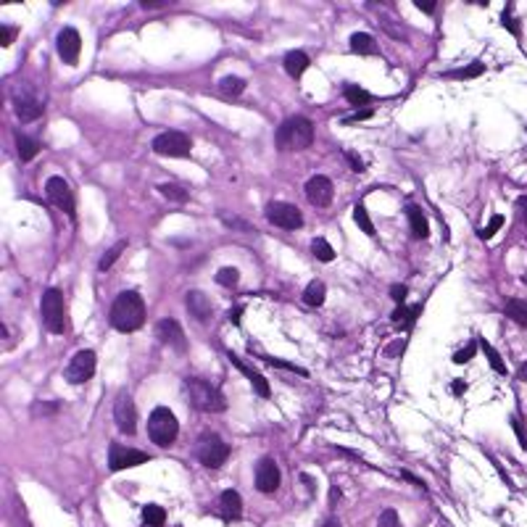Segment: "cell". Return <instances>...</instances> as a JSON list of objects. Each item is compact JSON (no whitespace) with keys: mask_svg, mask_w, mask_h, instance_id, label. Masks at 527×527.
Wrapping results in <instances>:
<instances>
[{"mask_svg":"<svg viewBox=\"0 0 527 527\" xmlns=\"http://www.w3.org/2000/svg\"><path fill=\"white\" fill-rule=\"evenodd\" d=\"M145 324V301L137 290H124L111 306V327L119 332H135Z\"/></svg>","mask_w":527,"mask_h":527,"instance_id":"1","label":"cell"},{"mask_svg":"<svg viewBox=\"0 0 527 527\" xmlns=\"http://www.w3.org/2000/svg\"><path fill=\"white\" fill-rule=\"evenodd\" d=\"M280 151H306L314 143V124L306 116H290L275 135Z\"/></svg>","mask_w":527,"mask_h":527,"instance_id":"2","label":"cell"},{"mask_svg":"<svg viewBox=\"0 0 527 527\" xmlns=\"http://www.w3.org/2000/svg\"><path fill=\"white\" fill-rule=\"evenodd\" d=\"M185 390L190 395V404L198 409V411H206V414H217V411H224L227 409V401L217 385L206 383L200 377H187L185 380Z\"/></svg>","mask_w":527,"mask_h":527,"instance_id":"3","label":"cell"},{"mask_svg":"<svg viewBox=\"0 0 527 527\" xmlns=\"http://www.w3.org/2000/svg\"><path fill=\"white\" fill-rule=\"evenodd\" d=\"M179 435V422H177L174 411L166 406H156L148 417V438L153 440L156 446L169 449Z\"/></svg>","mask_w":527,"mask_h":527,"instance_id":"4","label":"cell"},{"mask_svg":"<svg viewBox=\"0 0 527 527\" xmlns=\"http://www.w3.org/2000/svg\"><path fill=\"white\" fill-rule=\"evenodd\" d=\"M40 317H43V324L48 332L53 335H64L69 322H66V301L61 290H45L43 298H40Z\"/></svg>","mask_w":527,"mask_h":527,"instance_id":"5","label":"cell"},{"mask_svg":"<svg viewBox=\"0 0 527 527\" xmlns=\"http://www.w3.org/2000/svg\"><path fill=\"white\" fill-rule=\"evenodd\" d=\"M198 461L209 470H219L224 461L230 459V446L217 435V432H206L198 440Z\"/></svg>","mask_w":527,"mask_h":527,"instance_id":"6","label":"cell"},{"mask_svg":"<svg viewBox=\"0 0 527 527\" xmlns=\"http://www.w3.org/2000/svg\"><path fill=\"white\" fill-rule=\"evenodd\" d=\"M153 153L158 156H169V158H187L193 153V140L187 137L185 132H161L153 137Z\"/></svg>","mask_w":527,"mask_h":527,"instance_id":"7","label":"cell"},{"mask_svg":"<svg viewBox=\"0 0 527 527\" xmlns=\"http://www.w3.org/2000/svg\"><path fill=\"white\" fill-rule=\"evenodd\" d=\"M95 367H98L95 351H90V348L77 351V353H74V359L69 362V367H66V372H64L66 383H69V385H85L88 380H93Z\"/></svg>","mask_w":527,"mask_h":527,"instance_id":"8","label":"cell"},{"mask_svg":"<svg viewBox=\"0 0 527 527\" xmlns=\"http://www.w3.org/2000/svg\"><path fill=\"white\" fill-rule=\"evenodd\" d=\"M266 219L272 221L280 230H301L303 227V214L298 211V206L285 203V200H275L266 206Z\"/></svg>","mask_w":527,"mask_h":527,"instance_id":"9","label":"cell"},{"mask_svg":"<svg viewBox=\"0 0 527 527\" xmlns=\"http://www.w3.org/2000/svg\"><path fill=\"white\" fill-rule=\"evenodd\" d=\"M151 461V453L137 449H124L121 443H111L109 449V467L111 472H121V470H130V467H140V464H148Z\"/></svg>","mask_w":527,"mask_h":527,"instance_id":"10","label":"cell"},{"mask_svg":"<svg viewBox=\"0 0 527 527\" xmlns=\"http://www.w3.org/2000/svg\"><path fill=\"white\" fill-rule=\"evenodd\" d=\"M45 196H48V200L53 203L55 209H61L74 219V193H71V187H69L64 177H50L45 182Z\"/></svg>","mask_w":527,"mask_h":527,"instance_id":"11","label":"cell"},{"mask_svg":"<svg viewBox=\"0 0 527 527\" xmlns=\"http://www.w3.org/2000/svg\"><path fill=\"white\" fill-rule=\"evenodd\" d=\"M114 422H116V427H119L124 435H135V430H137V409H135V401L130 398V393H124V390L116 395Z\"/></svg>","mask_w":527,"mask_h":527,"instance_id":"12","label":"cell"},{"mask_svg":"<svg viewBox=\"0 0 527 527\" xmlns=\"http://www.w3.org/2000/svg\"><path fill=\"white\" fill-rule=\"evenodd\" d=\"M55 48H58V55H61L64 64L77 66L79 53H82V37L74 27H64L55 37Z\"/></svg>","mask_w":527,"mask_h":527,"instance_id":"13","label":"cell"},{"mask_svg":"<svg viewBox=\"0 0 527 527\" xmlns=\"http://www.w3.org/2000/svg\"><path fill=\"white\" fill-rule=\"evenodd\" d=\"M332 196H335V187H332V179L324 174H314L306 182V198L311 206L317 209H327L332 203Z\"/></svg>","mask_w":527,"mask_h":527,"instance_id":"14","label":"cell"},{"mask_svg":"<svg viewBox=\"0 0 527 527\" xmlns=\"http://www.w3.org/2000/svg\"><path fill=\"white\" fill-rule=\"evenodd\" d=\"M280 467H277V461L272 459V456H264L259 464H256V488L261 491V493H275L277 488H280Z\"/></svg>","mask_w":527,"mask_h":527,"instance_id":"15","label":"cell"},{"mask_svg":"<svg viewBox=\"0 0 527 527\" xmlns=\"http://www.w3.org/2000/svg\"><path fill=\"white\" fill-rule=\"evenodd\" d=\"M156 338L164 343V345H169V348H177V351H185L187 348L185 332L179 327V322L172 317L161 319V322L156 324Z\"/></svg>","mask_w":527,"mask_h":527,"instance_id":"16","label":"cell"},{"mask_svg":"<svg viewBox=\"0 0 527 527\" xmlns=\"http://www.w3.org/2000/svg\"><path fill=\"white\" fill-rule=\"evenodd\" d=\"M227 359H230L232 367H238V369H240V372L248 377V383H251V388L256 390V393L261 395V398H269V393H272V390H269V383H266V377H264L261 372H256L253 367H248V364L242 362L240 356H235L232 351L227 353Z\"/></svg>","mask_w":527,"mask_h":527,"instance_id":"17","label":"cell"},{"mask_svg":"<svg viewBox=\"0 0 527 527\" xmlns=\"http://www.w3.org/2000/svg\"><path fill=\"white\" fill-rule=\"evenodd\" d=\"M185 306H187V311H190V317H196L198 322H209V319L214 317V303H211L209 296L200 293V290H190V293H187Z\"/></svg>","mask_w":527,"mask_h":527,"instance_id":"18","label":"cell"},{"mask_svg":"<svg viewBox=\"0 0 527 527\" xmlns=\"http://www.w3.org/2000/svg\"><path fill=\"white\" fill-rule=\"evenodd\" d=\"M45 106L40 103V100L34 98V95H22V98H16V116H19V121H34L43 116Z\"/></svg>","mask_w":527,"mask_h":527,"instance_id":"19","label":"cell"},{"mask_svg":"<svg viewBox=\"0 0 527 527\" xmlns=\"http://www.w3.org/2000/svg\"><path fill=\"white\" fill-rule=\"evenodd\" d=\"M219 506H221V516L224 522H232V519H240L242 516V498L238 491H224L219 495Z\"/></svg>","mask_w":527,"mask_h":527,"instance_id":"20","label":"cell"},{"mask_svg":"<svg viewBox=\"0 0 527 527\" xmlns=\"http://www.w3.org/2000/svg\"><path fill=\"white\" fill-rule=\"evenodd\" d=\"M406 217H409L411 235H414L417 240H425V238L430 235V221H427V217H425V211L419 209V206H409Z\"/></svg>","mask_w":527,"mask_h":527,"instance_id":"21","label":"cell"},{"mask_svg":"<svg viewBox=\"0 0 527 527\" xmlns=\"http://www.w3.org/2000/svg\"><path fill=\"white\" fill-rule=\"evenodd\" d=\"M285 71L290 74L293 79H298V77H303V71H306L308 66H311V58H308L303 50H290V53L285 55Z\"/></svg>","mask_w":527,"mask_h":527,"instance_id":"22","label":"cell"},{"mask_svg":"<svg viewBox=\"0 0 527 527\" xmlns=\"http://www.w3.org/2000/svg\"><path fill=\"white\" fill-rule=\"evenodd\" d=\"M422 314V303H417V306H398L393 311V324L395 327H401V329H411L414 327V322H417V317Z\"/></svg>","mask_w":527,"mask_h":527,"instance_id":"23","label":"cell"},{"mask_svg":"<svg viewBox=\"0 0 527 527\" xmlns=\"http://www.w3.org/2000/svg\"><path fill=\"white\" fill-rule=\"evenodd\" d=\"M351 50L359 55H377L380 53V48H377V43H374V37L367 32L351 34Z\"/></svg>","mask_w":527,"mask_h":527,"instance_id":"24","label":"cell"},{"mask_svg":"<svg viewBox=\"0 0 527 527\" xmlns=\"http://www.w3.org/2000/svg\"><path fill=\"white\" fill-rule=\"evenodd\" d=\"M324 296H327L324 282H322V280H311V282L306 285V290H303V303H306V306L319 308L322 303H324Z\"/></svg>","mask_w":527,"mask_h":527,"instance_id":"25","label":"cell"},{"mask_svg":"<svg viewBox=\"0 0 527 527\" xmlns=\"http://www.w3.org/2000/svg\"><path fill=\"white\" fill-rule=\"evenodd\" d=\"M16 153H19L22 161H32L34 156L40 153V143L27 137V135H16Z\"/></svg>","mask_w":527,"mask_h":527,"instance_id":"26","label":"cell"},{"mask_svg":"<svg viewBox=\"0 0 527 527\" xmlns=\"http://www.w3.org/2000/svg\"><path fill=\"white\" fill-rule=\"evenodd\" d=\"M506 317L512 319V322H516V324L527 327V301H519V298L506 301Z\"/></svg>","mask_w":527,"mask_h":527,"instance_id":"27","label":"cell"},{"mask_svg":"<svg viewBox=\"0 0 527 527\" xmlns=\"http://www.w3.org/2000/svg\"><path fill=\"white\" fill-rule=\"evenodd\" d=\"M143 519H145V525H148V527H161V525L166 522L164 506H158V504H145V506H143Z\"/></svg>","mask_w":527,"mask_h":527,"instance_id":"28","label":"cell"},{"mask_svg":"<svg viewBox=\"0 0 527 527\" xmlns=\"http://www.w3.org/2000/svg\"><path fill=\"white\" fill-rule=\"evenodd\" d=\"M343 95H345V100H348L351 106H356V109H359V106H367V103L372 100V95H369L367 90L359 88V85H345V88H343Z\"/></svg>","mask_w":527,"mask_h":527,"instance_id":"29","label":"cell"},{"mask_svg":"<svg viewBox=\"0 0 527 527\" xmlns=\"http://www.w3.org/2000/svg\"><path fill=\"white\" fill-rule=\"evenodd\" d=\"M483 71H485V64L474 61V64L464 66V69H456V71H446L443 77H446V79H474V77H480Z\"/></svg>","mask_w":527,"mask_h":527,"instance_id":"30","label":"cell"},{"mask_svg":"<svg viewBox=\"0 0 527 527\" xmlns=\"http://www.w3.org/2000/svg\"><path fill=\"white\" fill-rule=\"evenodd\" d=\"M158 193H161L166 200H174V203H185L187 198H190L185 187L174 185V182H164V185H158Z\"/></svg>","mask_w":527,"mask_h":527,"instance_id":"31","label":"cell"},{"mask_svg":"<svg viewBox=\"0 0 527 527\" xmlns=\"http://www.w3.org/2000/svg\"><path fill=\"white\" fill-rule=\"evenodd\" d=\"M311 253L317 256L319 261H324V264H329L332 259H335V251H332V245H329L324 238H314V240H311Z\"/></svg>","mask_w":527,"mask_h":527,"instance_id":"32","label":"cell"},{"mask_svg":"<svg viewBox=\"0 0 527 527\" xmlns=\"http://www.w3.org/2000/svg\"><path fill=\"white\" fill-rule=\"evenodd\" d=\"M124 251H127V240H119L116 245H114V248H109V251H106V256H103V259H100V264H98L100 272H109V269L114 266V264H116V259H119Z\"/></svg>","mask_w":527,"mask_h":527,"instance_id":"33","label":"cell"},{"mask_svg":"<svg viewBox=\"0 0 527 527\" xmlns=\"http://www.w3.org/2000/svg\"><path fill=\"white\" fill-rule=\"evenodd\" d=\"M480 348L485 351V356H488V362H491V367H493V372H498V374H506V364L501 362V356H498V351H495L493 345L491 343L485 341V338H480Z\"/></svg>","mask_w":527,"mask_h":527,"instance_id":"34","label":"cell"},{"mask_svg":"<svg viewBox=\"0 0 527 527\" xmlns=\"http://www.w3.org/2000/svg\"><path fill=\"white\" fill-rule=\"evenodd\" d=\"M353 221L362 227L364 235H369V238L374 235V224H372V219H369V214H367V209H364L362 203H359V206H353Z\"/></svg>","mask_w":527,"mask_h":527,"instance_id":"35","label":"cell"},{"mask_svg":"<svg viewBox=\"0 0 527 527\" xmlns=\"http://www.w3.org/2000/svg\"><path fill=\"white\" fill-rule=\"evenodd\" d=\"M217 282H219L221 287H235L240 282V272H238L235 266H224V269L217 272Z\"/></svg>","mask_w":527,"mask_h":527,"instance_id":"36","label":"cell"},{"mask_svg":"<svg viewBox=\"0 0 527 527\" xmlns=\"http://www.w3.org/2000/svg\"><path fill=\"white\" fill-rule=\"evenodd\" d=\"M219 90L224 93V95H240L242 90H245V79L242 77H224L219 82Z\"/></svg>","mask_w":527,"mask_h":527,"instance_id":"37","label":"cell"},{"mask_svg":"<svg viewBox=\"0 0 527 527\" xmlns=\"http://www.w3.org/2000/svg\"><path fill=\"white\" fill-rule=\"evenodd\" d=\"M501 227H504V217H501V214H493V217H491V221H488V224H485V227L477 232V235H480L483 240H491V238H493V235L501 230Z\"/></svg>","mask_w":527,"mask_h":527,"instance_id":"38","label":"cell"},{"mask_svg":"<svg viewBox=\"0 0 527 527\" xmlns=\"http://www.w3.org/2000/svg\"><path fill=\"white\" fill-rule=\"evenodd\" d=\"M264 362L269 364V367H277V369H287V372H296L301 374V377H306V369H301V367H296V364H290V362H282V359H275V356H261Z\"/></svg>","mask_w":527,"mask_h":527,"instance_id":"39","label":"cell"},{"mask_svg":"<svg viewBox=\"0 0 527 527\" xmlns=\"http://www.w3.org/2000/svg\"><path fill=\"white\" fill-rule=\"evenodd\" d=\"M377 527H404V525H401V516H398L395 509H385L383 514H380V519H377Z\"/></svg>","mask_w":527,"mask_h":527,"instance_id":"40","label":"cell"},{"mask_svg":"<svg viewBox=\"0 0 527 527\" xmlns=\"http://www.w3.org/2000/svg\"><path fill=\"white\" fill-rule=\"evenodd\" d=\"M512 8H514V6H506L504 16H501V24H504L506 29L514 34V37H519V34H522V29H519V22H516L514 16H512Z\"/></svg>","mask_w":527,"mask_h":527,"instance_id":"41","label":"cell"},{"mask_svg":"<svg viewBox=\"0 0 527 527\" xmlns=\"http://www.w3.org/2000/svg\"><path fill=\"white\" fill-rule=\"evenodd\" d=\"M477 345L480 343L477 341H470V345L467 348H461L456 356H453V364H467V362H472V356H474V351H477Z\"/></svg>","mask_w":527,"mask_h":527,"instance_id":"42","label":"cell"},{"mask_svg":"<svg viewBox=\"0 0 527 527\" xmlns=\"http://www.w3.org/2000/svg\"><path fill=\"white\" fill-rule=\"evenodd\" d=\"M55 411H58V404H50V401H37V404L32 406L34 417H40V414H43V417H50V414H55Z\"/></svg>","mask_w":527,"mask_h":527,"instance_id":"43","label":"cell"},{"mask_svg":"<svg viewBox=\"0 0 527 527\" xmlns=\"http://www.w3.org/2000/svg\"><path fill=\"white\" fill-rule=\"evenodd\" d=\"M221 221L227 224V227H232V230H240V232H253V227L248 224V221L238 219V217H230V214H221Z\"/></svg>","mask_w":527,"mask_h":527,"instance_id":"44","label":"cell"},{"mask_svg":"<svg viewBox=\"0 0 527 527\" xmlns=\"http://www.w3.org/2000/svg\"><path fill=\"white\" fill-rule=\"evenodd\" d=\"M406 296H409L406 285H393V287H390V298H393L398 306H404V303H406Z\"/></svg>","mask_w":527,"mask_h":527,"instance_id":"45","label":"cell"},{"mask_svg":"<svg viewBox=\"0 0 527 527\" xmlns=\"http://www.w3.org/2000/svg\"><path fill=\"white\" fill-rule=\"evenodd\" d=\"M372 109H362V111H356V114H351V116H345L343 119V124H356V121H364V119H372Z\"/></svg>","mask_w":527,"mask_h":527,"instance_id":"46","label":"cell"},{"mask_svg":"<svg viewBox=\"0 0 527 527\" xmlns=\"http://www.w3.org/2000/svg\"><path fill=\"white\" fill-rule=\"evenodd\" d=\"M13 37H16V29L13 27H0V43H3V48H8V45L13 43Z\"/></svg>","mask_w":527,"mask_h":527,"instance_id":"47","label":"cell"},{"mask_svg":"<svg viewBox=\"0 0 527 527\" xmlns=\"http://www.w3.org/2000/svg\"><path fill=\"white\" fill-rule=\"evenodd\" d=\"M345 158H348V164H351L353 172H356V174H362V172H364V161H362V158H359L356 153H351V151L345 153Z\"/></svg>","mask_w":527,"mask_h":527,"instance_id":"48","label":"cell"},{"mask_svg":"<svg viewBox=\"0 0 527 527\" xmlns=\"http://www.w3.org/2000/svg\"><path fill=\"white\" fill-rule=\"evenodd\" d=\"M512 427L516 430V438H519V446L522 449H527V435H525V430H522V425H519V419L512 417Z\"/></svg>","mask_w":527,"mask_h":527,"instance_id":"49","label":"cell"},{"mask_svg":"<svg viewBox=\"0 0 527 527\" xmlns=\"http://www.w3.org/2000/svg\"><path fill=\"white\" fill-rule=\"evenodd\" d=\"M516 211H519V217L527 221V196H519L516 198Z\"/></svg>","mask_w":527,"mask_h":527,"instance_id":"50","label":"cell"},{"mask_svg":"<svg viewBox=\"0 0 527 527\" xmlns=\"http://www.w3.org/2000/svg\"><path fill=\"white\" fill-rule=\"evenodd\" d=\"M401 477H404V480H409V483H411V485H417V488H422V491H427V485L422 483L419 477H414V474H411V472H401Z\"/></svg>","mask_w":527,"mask_h":527,"instance_id":"51","label":"cell"},{"mask_svg":"<svg viewBox=\"0 0 527 527\" xmlns=\"http://www.w3.org/2000/svg\"><path fill=\"white\" fill-rule=\"evenodd\" d=\"M419 11H425V13H435V8H438V3H422V0H417L414 3Z\"/></svg>","mask_w":527,"mask_h":527,"instance_id":"52","label":"cell"},{"mask_svg":"<svg viewBox=\"0 0 527 527\" xmlns=\"http://www.w3.org/2000/svg\"><path fill=\"white\" fill-rule=\"evenodd\" d=\"M404 348H406V341H395L393 345H390V348H388L385 353H388V356H395V353L404 351Z\"/></svg>","mask_w":527,"mask_h":527,"instance_id":"53","label":"cell"},{"mask_svg":"<svg viewBox=\"0 0 527 527\" xmlns=\"http://www.w3.org/2000/svg\"><path fill=\"white\" fill-rule=\"evenodd\" d=\"M140 6H143V8H164L166 0H143Z\"/></svg>","mask_w":527,"mask_h":527,"instance_id":"54","label":"cell"},{"mask_svg":"<svg viewBox=\"0 0 527 527\" xmlns=\"http://www.w3.org/2000/svg\"><path fill=\"white\" fill-rule=\"evenodd\" d=\"M464 390H467V383H464V380H456V383L451 385V393L453 395H461Z\"/></svg>","mask_w":527,"mask_h":527,"instance_id":"55","label":"cell"},{"mask_svg":"<svg viewBox=\"0 0 527 527\" xmlns=\"http://www.w3.org/2000/svg\"><path fill=\"white\" fill-rule=\"evenodd\" d=\"M240 314H242V306L230 308V322H232V324H240Z\"/></svg>","mask_w":527,"mask_h":527,"instance_id":"56","label":"cell"},{"mask_svg":"<svg viewBox=\"0 0 527 527\" xmlns=\"http://www.w3.org/2000/svg\"><path fill=\"white\" fill-rule=\"evenodd\" d=\"M338 501H341V488H338V485H332V491H329V504L335 506Z\"/></svg>","mask_w":527,"mask_h":527,"instance_id":"57","label":"cell"},{"mask_svg":"<svg viewBox=\"0 0 527 527\" xmlns=\"http://www.w3.org/2000/svg\"><path fill=\"white\" fill-rule=\"evenodd\" d=\"M516 380H519V383H527V362L519 367V372H516Z\"/></svg>","mask_w":527,"mask_h":527,"instance_id":"58","label":"cell"},{"mask_svg":"<svg viewBox=\"0 0 527 527\" xmlns=\"http://www.w3.org/2000/svg\"><path fill=\"white\" fill-rule=\"evenodd\" d=\"M301 480H303V483H306L308 493H314V480H311V477H308V474H301Z\"/></svg>","mask_w":527,"mask_h":527,"instance_id":"59","label":"cell"},{"mask_svg":"<svg viewBox=\"0 0 527 527\" xmlns=\"http://www.w3.org/2000/svg\"><path fill=\"white\" fill-rule=\"evenodd\" d=\"M322 527H341V522H338V519H327Z\"/></svg>","mask_w":527,"mask_h":527,"instance_id":"60","label":"cell"},{"mask_svg":"<svg viewBox=\"0 0 527 527\" xmlns=\"http://www.w3.org/2000/svg\"><path fill=\"white\" fill-rule=\"evenodd\" d=\"M522 282H525V285H527V272H525V275H522Z\"/></svg>","mask_w":527,"mask_h":527,"instance_id":"61","label":"cell"}]
</instances>
